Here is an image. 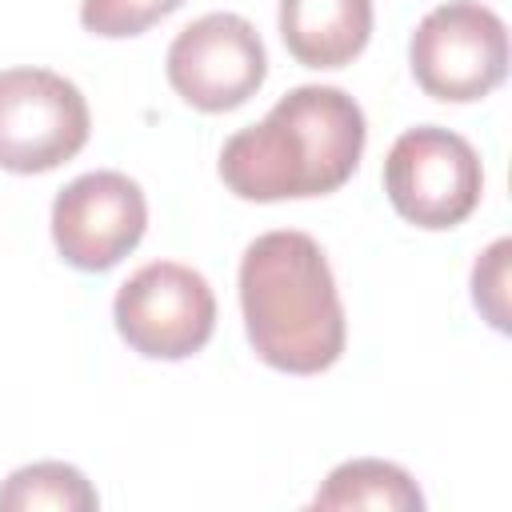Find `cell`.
<instances>
[{
  "mask_svg": "<svg viewBox=\"0 0 512 512\" xmlns=\"http://www.w3.org/2000/svg\"><path fill=\"white\" fill-rule=\"evenodd\" d=\"M364 140V112L344 88L300 84L260 124L228 136L220 180L240 200L328 196L356 172Z\"/></svg>",
  "mask_w": 512,
  "mask_h": 512,
  "instance_id": "1",
  "label": "cell"
},
{
  "mask_svg": "<svg viewBox=\"0 0 512 512\" xmlns=\"http://www.w3.org/2000/svg\"><path fill=\"white\" fill-rule=\"evenodd\" d=\"M240 308L248 344L280 372L316 376L344 352V304L308 232H264L244 248Z\"/></svg>",
  "mask_w": 512,
  "mask_h": 512,
  "instance_id": "2",
  "label": "cell"
},
{
  "mask_svg": "<svg viewBox=\"0 0 512 512\" xmlns=\"http://www.w3.org/2000/svg\"><path fill=\"white\" fill-rule=\"evenodd\" d=\"M384 192L408 224L440 232L472 216L484 192V168L460 132L420 124L396 136L384 160Z\"/></svg>",
  "mask_w": 512,
  "mask_h": 512,
  "instance_id": "3",
  "label": "cell"
},
{
  "mask_svg": "<svg viewBox=\"0 0 512 512\" xmlns=\"http://www.w3.org/2000/svg\"><path fill=\"white\" fill-rule=\"evenodd\" d=\"M408 60L432 100L468 104L508 76V28L480 0H448L416 24Z\"/></svg>",
  "mask_w": 512,
  "mask_h": 512,
  "instance_id": "4",
  "label": "cell"
},
{
  "mask_svg": "<svg viewBox=\"0 0 512 512\" xmlns=\"http://www.w3.org/2000/svg\"><path fill=\"white\" fill-rule=\"evenodd\" d=\"M88 128V100L60 72H0V168L20 176L52 172L88 144Z\"/></svg>",
  "mask_w": 512,
  "mask_h": 512,
  "instance_id": "5",
  "label": "cell"
},
{
  "mask_svg": "<svg viewBox=\"0 0 512 512\" xmlns=\"http://www.w3.org/2000/svg\"><path fill=\"white\" fill-rule=\"evenodd\" d=\"M112 316L132 352L148 360H188L212 340L216 296L196 268L156 260L120 284Z\"/></svg>",
  "mask_w": 512,
  "mask_h": 512,
  "instance_id": "6",
  "label": "cell"
},
{
  "mask_svg": "<svg viewBox=\"0 0 512 512\" xmlns=\"http://www.w3.org/2000/svg\"><path fill=\"white\" fill-rule=\"evenodd\" d=\"M168 84L200 112L240 108L268 76L260 32L236 12H208L168 44Z\"/></svg>",
  "mask_w": 512,
  "mask_h": 512,
  "instance_id": "7",
  "label": "cell"
},
{
  "mask_svg": "<svg viewBox=\"0 0 512 512\" xmlns=\"http://www.w3.org/2000/svg\"><path fill=\"white\" fill-rule=\"evenodd\" d=\"M148 228V204L124 172H84L52 200L56 252L80 272H108Z\"/></svg>",
  "mask_w": 512,
  "mask_h": 512,
  "instance_id": "8",
  "label": "cell"
},
{
  "mask_svg": "<svg viewBox=\"0 0 512 512\" xmlns=\"http://www.w3.org/2000/svg\"><path fill=\"white\" fill-rule=\"evenodd\" d=\"M280 36L304 68H344L372 36V0H280Z\"/></svg>",
  "mask_w": 512,
  "mask_h": 512,
  "instance_id": "9",
  "label": "cell"
},
{
  "mask_svg": "<svg viewBox=\"0 0 512 512\" xmlns=\"http://www.w3.org/2000/svg\"><path fill=\"white\" fill-rule=\"evenodd\" d=\"M316 508H388V512H416L424 496L416 480L388 460H348L332 468L324 488L312 500Z\"/></svg>",
  "mask_w": 512,
  "mask_h": 512,
  "instance_id": "10",
  "label": "cell"
},
{
  "mask_svg": "<svg viewBox=\"0 0 512 512\" xmlns=\"http://www.w3.org/2000/svg\"><path fill=\"white\" fill-rule=\"evenodd\" d=\"M96 504H100V496L84 480V472L72 464H60V460H40V464L16 468L0 484V508L4 512H36V508L92 512Z\"/></svg>",
  "mask_w": 512,
  "mask_h": 512,
  "instance_id": "11",
  "label": "cell"
},
{
  "mask_svg": "<svg viewBox=\"0 0 512 512\" xmlns=\"http://www.w3.org/2000/svg\"><path fill=\"white\" fill-rule=\"evenodd\" d=\"M184 0H80V24L96 36L120 40L140 36L168 12H176Z\"/></svg>",
  "mask_w": 512,
  "mask_h": 512,
  "instance_id": "12",
  "label": "cell"
},
{
  "mask_svg": "<svg viewBox=\"0 0 512 512\" xmlns=\"http://www.w3.org/2000/svg\"><path fill=\"white\" fill-rule=\"evenodd\" d=\"M508 240H496L472 268V300L492 328H508Z\"/></svg>",
  "mask_w": 512,
  "mask_h": 512,
  "instance_id": "13",
  "label": "cell"
}]
</instances>
